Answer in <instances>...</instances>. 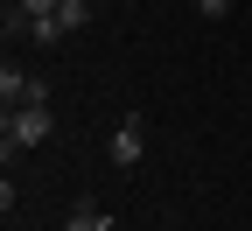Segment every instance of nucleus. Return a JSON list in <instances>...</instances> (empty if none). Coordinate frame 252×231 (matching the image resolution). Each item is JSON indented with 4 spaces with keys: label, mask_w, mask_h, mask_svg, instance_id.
Instances as JSON below:
<instances>
[{
    "label": "nucleus",
    "mask_w": 252,
    "mask_h": 231,
    "mask_svg": "<svg viewBox=\"0 0 252 231\" xmlns=\"http://www.w3.org/2000/svg\"><path fill=\"white\" fill-rule=\"evenodd\" d=\"M49 133H56L49 105H14V112H7V126H0V147H7V161H14L21 147H42Z\"/></svg>",
    "instance_id": "1"
},
{
    "label": "nucleus",
    "mask_w": 252,
    "mask_h": 231,
    "mask_svg": "<svg viewBox=\"0 0 252 231\" xmlns=\"http://www.w3.org/2000/svg\"><path fill=\"white\" fill-rule=\"evenodd\" d=\"M140 154H147V119H133V112H126V126L112 133V161H119V168H133Z\"/></svg>",
    "instance_id": "2"
},
{
    "label": "nucleus",
    "mask_w": 252,
    "mask_h": 231,
    "mask_svg": "<svg viewBox=\"0 0 252 231\" xmlns=\"http://www.w3.org/2000/svg\"><path fill=\"white\" fill-rule=\"evenodd\" d=\"M21 42H28V49H56V42H63V21H56V14H42V21L21 14Z\"/></svg>",
    "instance_id": "3"
},
{
    "label": "nucleus",
    "mask_w": 252,
    "mask_h": 231,
    "mask_svg": "<svg viewBox=\"0 0 252 231\" xmlns=\"http://www.w3.org/2000/svg\"><path fill=\"white\" fill-rule=\"evenodd\" d=\"M28 84H35V77H28V70H14V63L0 70V98H7V112H14V105H28Z\"/></svg>",
    "instance_id": "4"
},
{
    "label": "nucleus",
    "mask_w": 252,
    "mask_h": 231,
    "mask_svg": "<svg viewBox=\"0 0 252 231\" xmlns=\"http://www.w3.org/2000/svg\"><path fill=\"white\" fill-rule=\"evenodd\" d=\"M63 231H112V217H105L98 203H77V210H70V224H63Z\"/></svg>",
    "instance_id": "5"
},
{
    "label": "nucleus",
    "mask_w": 252,
    "mask_h": 231,
    "mask_svg": "<svg viewBox=\"0 0 252 231\" xmlns=\"http://www.w3.org/2000/svg\"><path fill=\"white\" fill-rule=\"evenodd\" d=\"M56 21H63V35H77V28L91 21V0H63V7H56Z\"/></svg>",
    "instance_id": "6"
},
{
    "label": "nucleus",
    "mask_w": 252,
    "mask_h": 231,
    "mask_svg": "<svg viewBox=\"0 0 252 231\" xmlns=\"http://www.w3.org/2000/svg\"><path fill=\"white\" fill-rule=\"evenodd\" d=\"M63 0H14V14H28V21H42V14H56Z\"/></svg>",
    "instance_id": "7"
},
{
    "label": "nucleus",
    "mask_w": 252,
    "mask_h": 231,
    "mask_svg": "<svg viewBox=\"0 0 252 231\" xmlns=\"http://www.w3.org/2000/svg\"><path fill=\"white\" fill-rule=\"evenodd\" d=\"M196 14H203V21H224V14H231V0H196Z\"/></svg>",
    "instance_id": "8"
}]
</instances>
